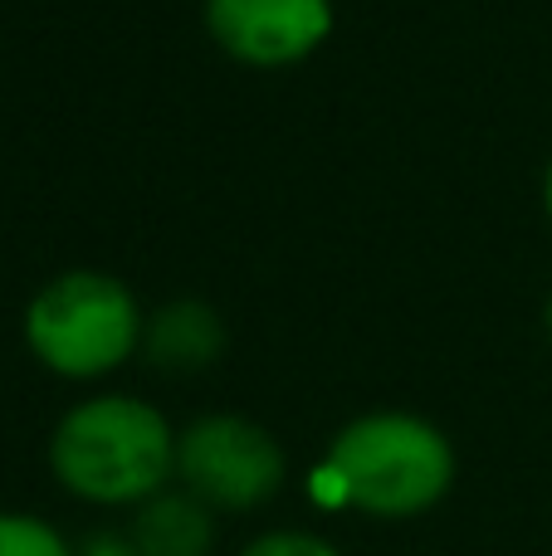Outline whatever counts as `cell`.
<instances>
[{"label":"cell","instance_id":"3957f363","mask_svg":"<svg viewBox=\"0 0 552 556\" xmlns=\"http://www.w3.org/2000/svg\"><path fill=\"white\" fill-rule=\"evenodd\" d=\"M142 307L123 278L103 269L54 274L25 307V346L64 381H98L142 352Z\"/></svg>","mask_w":552,"mask_h":556},{"label":"cell","instance_id":"5b68a950","mask_svg":"<svg viewBox=\"0 0 552 556\" xmlns=\"http://www.w3.org/2000/svg\"><path fill=\"white\" fill-rule=\"evenodd\" d=\"M205 35L244 68H293L328 45L333 0H205Z\"/></svg>","mask_w":552,"mask_h":556},{"label":"cell","instance_id":"8992f818","mask_svg":"<svg viewBox=\"0 0 552 556\" xmlns=\"http://www.w3.org/2000/svg\"><path fill=\"white\" fill-rule=\"evenodd\" d=\"M225 352V323L201 298H172L142 327V356L162 371H205Z\"/></svg>","mask_w":552,"mask_h":556},{"label":"cell","instance_id":"7c38bea8","mask_svg":"<svg viewBox=\"0 0 552 556\" xmlns=\"http://www.w3.org/2000/svg\"><path fill=\"white\" fill-rule=\"evenodd\" d=\"M543 327H548V342H552V293H548V307H543Z\"/></svg>","mask_w":552,"mask_h":556},{"label":"cell","instance_id":"30bf717a","mask_svg":"<svg viewBox=\"0 0 552 556\" xmlns=\"http://www.w3.org/2000/svg\"><path fill=\"white\" fill-rule=\"evenodd\" d=\"M84 556H142V552H137L127 538H98V542H88Z\"/></svg>","mask_w":552,"mask_h":556},{"label":"cell","instance_id":"7a4b0ae2","mask_svg":"<svg viewBox=\"0 0 552 556\" xmlns=\"http://www.w3.org/2000/svg\"><path fill=\"white\" fill-rule=\"evenodd\" d=\"M49 469L74 498L137 508L176 473V434L166 415L137 395H93L54 425Z\"/></svg>","mask_w":552,"mask_h":556},{"label":"cell","instance_id":"277c9868","mask_svg":"<svg viewBox=\"0 0 552 556\" xmlns=\"http://www.w3.org/2000/svg\"><path fill=\"white\" fill-rule=\"evenodd\" d=\"M176 479L211 513H250L284 483V450L244 415H201L176 434Z\"/></svg>","mask_w":552,"mask_h":556},{"label":"cell","instance_id":"9c48e42d","mask_svg":"<svg viewBox=\"0 0 552 556\" xmlns=\"http://www.w3.org/2000/svg\"><path fill=\"white\" fill-rule=\"evenodd\" d=\"M240 556H342L333 542L313 538V532H264Z\"/></svg>","mask_w":552,"mask_h":556},{"label":"cell","instance_id":"52a82bcc","mask_svg":"<svg viewBox=\"0 0 552 556\" xmlns=\"http://www.w3.org/2000/svg\"><path fill=\"white\" fill-rule=\"evenodd\" d=\"M142 556H211L215 542V513L191 493L162 489L156 498L137 503L133 532H127Z\"/></svg>","mask_w":552,"mask_h":556},{"label":"cell","instance_id":"6da1fadb","mask_svg":"<svg viewBox=\"0 0 552 556\" xmlns=\"http://www.w3.org/2000/svg\"><path fill=\"white\" fill-rule=\"evenodd\" d=\"M455 483V450L430 420L406 410H372L333 434L309 493L323 508H357L367 518H421Z\"/></svg>","mask_w":552,"mask_h":556},{"label":"cell","instance_id":"ba28073f","mask_svg":"<svg viewBox=\"0 0 552 556\" xmlns=\"http://www.w3.org/2000/svg\"><path fill=\"white\" fill-rule=\"evenodd\" d=\"M0 556H74V547L35 513H0Z\"/></svg>","mask_w":552,"mask_h":556},{"label":"cell","instance_id":"8fae6325","mask_svg":"<svg viewBox=\"0 0 552 556\" xmlns=\"http://www.w3.org/2000/svg\"><path fill=\"white\" fill-rule=\"evenodd\" d=\"M543 205H548V220H552V162H548V176H543Z\"/></svg>","mask_w":552,"mask_h":556}]
</instances>
